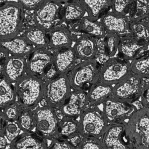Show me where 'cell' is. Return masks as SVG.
I'll return each instance as SVG.
<instances>
[{
  "instance_id": "cell-1",
  "label": "cell",
  "mask_w": 149,
  "mask_h": 149,
  "mask_svg": "<svg viewBox=\"0 0 149 149\" xmlns=\"http://www.w3.org/2000/svg\"><path fill=\"white\" fill-rule=\"evenodd\" d=\"M44 81L26 74L14 84L16 101L24 108L33 109L44 99Z\"/></svg>"
},
{
  "instance_id": "cell-2",
  "label": "cell",
  "mask_w": 149,
  "mask_h": 149,
  "mask_svg": "<svg viewBox=\"0 0 149 149\" xmlns=\"http://www.w3.org/2000/svg\"><path fill=\"white\" fill-rule=\"evenodd\" d=\"M24 19V8L17 1H6L0 7V39L19 35Z\"/></svg>"
},
{
  "instance_id": "cell-3",
  "label": "cell",
  "mask_w": 149,
  "mask_h": 149,
  "mask_svg": "<svg viewBox=\"0 0 149 149\" xmlns=\"http://www.w3.org/2000/svg\"><path fill=\"white\" fill-rule=\"evenodd\" d=\"M126 133L134 149H149V107L131 116L126 122Z\"/></svg>"
},
{
  "instance_id": "cell-4",
  "label": "cell",
  "mask_w": 149,
  "mask_h": 149,
  "mask_svg": "<svg viewBox=\"0 0 149 149\" xmlns=\"http://www.w3.org/2000/svg\"><path fill=\"white\" fill-rule=\"evenodd\" d=\"M100 67L95 59L83 61L67 74L72 90L87 91L99 81Z\"/></svg>"
},
{
  "instance_id": "cell-5",
  "label": "cell",
  "mask_w": 149,
  "mask_h": 149,
  "mask_svg": "<svg viewBox=\"0 0 149 149\" xmlns=\"http://www.w3.org/2000/svg\"><path fill=\"white\" fill-rule=\"evenodd\" d=\"M72 91L68 74H58L44 81V99L47 105L55 108L61 107Z\"/></svg>"
},
{
  "instance_id": "cell-6",
  "label": "cell",
  "mask_w": 149,
  "mask_h": 149,
  "mask_svg": "<svg viewBox=\"0 0 149 149\" xmlns=\"http://www.w3.org/2000/svg\"><path fill=\"white\" fill-rule=\"evenodd\" d=\"M80 133L83 137L100 138L109 126L102 110L97 107H89L79 117Z\"/></svg>"
},
{
  "instance_id": "cell-7",
  "label": "cell",
  "mask_w": 149,
  "mask_h": 149,
  "mask_svg": "<svg viewBox=\"0 0 149 149\" xmlns=\"http://www.w3.org/2000/svg\"><path fill=\"white\" fill-rule=\"evenodd\" d=\"M34 113L38 134L47 140L58 138L59 120L54 108L47 104L37 108Z\"/></svg>"
},
{
  "instance_id": "cell-8",
  "label": "cell",
  "mask_w": 149,
  "mask_h": 149,
  "mask_svg": "<svg viewBox=\"0 0 149 149\" xmlns=\"http://www.w3.org/2000/svg\"><path fill=\"white\" fill-rule=\"evenodd\" d=\"M146 86L144 79L132 72L113 86L111 97L132 104L141 97Z\"/></svg>"
},
{
  "instance_id": "cell-9",
  "label": "cell",
  "mask_w": 149,
  "mask_h": 149,
  "mask_svg": "<svg viewBox=\"0 0 149 149\" xmlns=\"http://www.w3.org/2000/svg\"><path fill=\"white\" fill-rule=\"evenodd\" d=\"M132 73L130 62L122 58H110L100 67L99 81L115 85Z\"/></svg>"
},
{
  "instance_id": "cell-10",
  "label": "cell",
  "mask_w": 149,
  "mask_h": 149,
  "mask_svg": "<svg viewBox=\"0 0 149 149\" xmlns=\"http://www.w3.org/2000/svg\"><path fill=\"white\" fill-rule=\"evenodd\" d=\"M61 3L54 0H46L34 12V20L36 25L50 31L62 20Z\"/></svg>"
},
{
  "instance_id": "cell-11",
  "label": "cell",
  "mask_w": 149,
  "mask_h": 149,
  "mask_svg": "<svg viewBox=\"0 0 149 149\" xmlns=\"http://www.w3.org/2000/svg\"><path fill=\"white\" fill-rule=\"evenodd\" d=\"M102 105V111L109 125L125 122L137 110L132 104L111 97Z\"/></svg>"
},
{
  "instance_id": "cell-12",
  "label": "cell",
  "mask_w": 149,
  "mask_h": 149,
  "mask_svg": "<svg viewBox=\"0 0 149 149\" xmlns=\"http://www.w3.org/2000/svg\"><path fill=\"white\" fill-rule=\"evenodd\" d=\"M103 149H134L126 133V122L110 124L101 137Z\"/></svg>"
},
{
  "instance_id": "cell-13",
  "label": "cell",
  "mask_w": 149,
  "mask_h": 149,
  "mask_svg": "<svg viewBox=\"0 0 149 149\" xmlns=\"http://www.w3.org/2000/svg\"><path fill=\"white\" fill-rule=\"evenodd\" d=\"M54 64V55L46 48H34L28 55L27 74L43 79Z\"/></svg>"
},
{
  "instance_id": "cell-14",
  "label": "cell",
  "mask_w": 149,
  "mask_h": 149,
  "mask_svg": "<svg viewBox=\"0 0 149 149\" xmlns=\"http://www.w3.org/2000/svg\"><path fill=\"white\" fill-rule=\"evenodd\" d=\"M88 106L87 91L72 90L60 108L63 116L77 118L80 117Z\"/></svg>"
},
{
  "instance_id": "cell-15",
  "label": "cell",
  "mask_w": 149,
  "mask_h": 149,
  "mask_svg": "<svg viewBox=\"0 0 149 149\" xmlns=\"http://www.w3.org/2000/svg\"><path fill=\"white\" fill-rule=\"evenodd\" d=\"M27 73V59L25 56L9 55L1 63V76L12 84Z\"/></svg>"
},
{
  "instance_id": "cell-16",
  "label": "cell",
  "mask_w": 149,
  "mask_h": 149,
  "mask_svg": "<svg viewBox=\"0 0 149 149\" xmlns=\"http://www.w3.org/2000/svg\"><path fill=\"white\" fill-rule=\"evenodd\" d=\"M72 30L75 33L97 38H103L107 33L101 22L90 18L88 16L73 22Z\"/></svg>"
},
{
  "instance_id": "cell-17",
  "label": "cell",
  "mask_w": 149,
  "mask_h": 149,
  "mask_svg": "<svg viewBox=\"0 0 149 149\" xmlns=\"http://www.w3.org/2000/svg\"><path fill=\"white\" fill-rule=\"evenodd\" d=\"M100 22L107 33H113L119 36L130 32V22L127 17L112 11L103 15L101 17Z\"/></svg>"
},
{
  "instance_id": "cell-18",
  "label": "cell",
  "mask_w": 149,
  "mask_h": 149,
  "mask_svg": "<svg viewBox=\"0 0 149 149\" xmlns=\"http://www.w3.org/2000/svg\"><path fill=\"white\" fill-rule=\"evenodd\" d=\"M45 139L32 132L20 134L10 143V149H47Z\"/></svg>"
},
{
  "instance_id": "cell-19",
  "label": "cell",
  "mask_w": 149,
  "mask_h": 149,
  "mask_svg": "<svg viewBox=\"0 0 149 149\" xmlns=\"http://www.w3.org/2000/svg\"><path fill=\"white\" fill-rule=\"evenodd\" d=\"M147 46L139 42L132 35L120 38L118 52L122 58L129 61H133L147 49Z\"/></svg>"
},
{
  "instance_id": "cell-20",
  "label": "cell",
  "mask_w": 149,
  "mask_h": 149,
  "mask_svg": "<svg viewBox=\"0 0 149 149\" xmlns=\"http://www.w3.org/2000/svg\"><path fill=\"white\" fill-rule=\"evenodd\" d=\"M73 48L77 58L82 61L95 59L98 52L97 41L86 35H82L76 40Z\"/></svg>"
},
{
  "instance_id": "cell-21",
  "label": "cell",
  "mask_w": 149,
  "mask_h": 149,
  "mask_svg": "<svg viewBox=\"0 0 149 149\" xmlns=\"http://www.w3.org/2000/svg\"><path fill=\"white\" fill-rule=\"evenodd\" d=\"M77 57L73 47L57 50L54 55V65L59 74H68L74 66Z\"/></svg>"
},
{
  "instance_id": "cell-22",
  "label": "cell",
  "mask_w": 149,
  "mask_h": 149,
  "mask_svg": "<svg viewBox=\"0 0 149 149\" xmlns=\"http://www.w3.org/2000/svg\"><path fill=\"white\" fill-rule=\"evenodd\" d=\"M1 47L10 55L22 56H28L34 48L24 37L19 36L1 40Z\"/></svg>"
},
{
  "instance_id": "cell-23",
  "label": "cell",
  "mask_w": 149,
  "mask_h": 149,
  "mask_svg": "<svg viewBox=\"0 0 149 149\" xmlns=\"http://www.w3.org/2000/svg\"><path fill=\"white\" fill-rule=\"evenodd\" d=\"M48 40L49 45L56 50L70 47L73 42L71 33L63 26H56L51 29L48 34Z\"/></svg>"
},
{
  "instance_id": "cell-24",
  "label": "cell",
  "mask_w": 149,
  "mask_h": 149,
  "mask_svg": "<svg viewBox=\"0 0 149 149\" xmlns=\"http://www.w3.org/2000/svg\"><path fill=\"white\" fill-rule=\"evenodd\" d=\"M113 86L98 81L87 91L89 107L102 104L111 97Z\"/></svg>"
},
{
  "instance_id": "cell-25",
  "label": "cell",
  "mask_w": 149,
  "mask_h": 149,
  "mask_svg": "<svg viewBox=\"0 0 149 149\" xmlns=\"http://www.w3.org/2000/svg\"><path fill=\"white\" fill-rule=\"evenodd\" d=\"M84 6L88 16L97 20L106 14L111 8L112 0H79Z\"/></svg>"
},
{
  "instance_id": "cell-26",
  "label": "cell",
  "mask_w": 149,
  "mask_h": 149,
  "mask_svg": "<svg viewBox=\"0 0 149 149\" xmlns=\"http://www.w3.org/2000/svg\"><path fill=\"white\" fill-rule=\"evenodd\" d=\"M24 37L29 42L35 47L34 48H47L49 45V40L46 31L37 25L29 28L26 31Z\"/></svg>"
},
{
  "instance_id": "cell-27",
  "label": "cell",
  "mask_w": 149,
  "mask_h": 149,
  "mask_svg": "<svg viewBox=\"0 0 149 149\" xmlns=\"http://www.w3.org/2000/svg\"><path fill=\"white\" fill-rule=\"evenodd\" d=\"M80 133L79 122L70 117L63 116L59 120L58 137L68 140Z\"/></svg>"
},
{
  "instance_id": "cell-28",
  "label": "cell",
  "mask_w": 149,
  "mask_h": 149,
  "mask_svg": "<svg viewBox=\"0 0 149 149\" xmlns=\"http://www.w3.org/2000/svg\"><path fill=\"white\" fill-rule=\"evenodd\" d=\"M86 12L85 8L80 2H68L62 8V20L70 23L76 22L83 17Z\"/></svg>"
},
{
  "instance_id": "cell-29",
  "label": "cell",
  "mask_w": 149,
  "mask_h": 149,
  "mask_svg": "<svg viewBox=\"0 0 149 149\" xmlns=\"http://www.w3.org/2000/svg\"><path fill=\"white\" fill-rule=\"evenodd\" d=\"M132 72L143 79H149V49L140 54L130 62Z\"/></svg>"
},
{
  "instance_id": "cell-30",
  "label": "cell",
  "mask_w": 149,
  "mask_h": 149,
  "mask_svg": "<svg viewBox=\"0 0 149 149\" xmlns=\"http://www.w3.org/2000/svg\"><path fill=\"white\" fill-rule=\"evenodd\" d=\"M14 86L5 77L1 76L0 81V107L1 108L16 101Z\"/></svg>"
},
{
  "instance_id": "cell-31",
  "label": "cell",
  "mask_w": 149,
  "mask_h": 149,
  "mask_svg": "<svg viewBox=\"0 0 149 149\" xmlns=\"http://www.w3.org/2000/svg\"><path fill=\"white\" fill-rule=\"evenodd\" d=\"M130 31L132 35L139 42L147 45H149V26L147 22L131 21Z\"/></svg>"
},
{
  "instance_id": "cell-32",
  "label": "cell",
  "mask_w": 149,
  "mask_h": 149,
  "mask_svg": "<svg viewBox=\"0 0 149 149\" xmlns=\"http://www.w3.org/2000/svg\"><path fill=\"white\" fill-rule=\"evenodd\" d=\"M131 21H141L149 16V0H133L129 13Z\"/></svg>"
},
{
  "instance_id": "cell-33",
  "label": "cell",
  "mask_w": 149,
  "mask_h": 149,
  "mask_svg": "<svg viewBox=\"0 0 149 149\" xmlns=\"http://www.w3.org/2000/svg\"><path fill=\"white\" fill-rule=\"evenodd\" d=\"M17 122L23 132H32L33 129L36 128L34 111L30 109L24 108L17 119Z\"/></svg>"
},
{
  "instance_id": "cell-34",
  "label": "cell",
  "mask_w": 149,
  "mask_h": 149,
  "mask_svg": "<svg viewBox=\"0 0 149 149\" xmlns=\"http://www.w3.org/2000/svg\"><path fill=\"white\" fill-rule=\"evenodd\" d=\"M120 40L119 36L113 33H107L103 38L104 52L109 58L114 57L118 51Z\"/></svg>"
},
{
  "instance_id": "cell-35",
  "label": "cell",
  "mask_w": 149,
  "mask_h": 149,
  "mask_svg": "<svg viewBox=\"0 0 149 149\" xmlns=\"http://www.w3.org/2000/svg\"><path fill=\"white\" fill-rule=\"evenodd\" d=\"M1 109V117L4 120L17 121L24 108L16 101Z\"/></svg>"
},
{
  "instance_id": "cell-36",
  "label": "cell",
  "mask_w": 149,
  "mask_h": 149,
  "mask_svg": "<svg viewBox=\"0 0 149 149\" xmlns=\"http://www.w3.org/2000/svg\"><path fill=\"white\" fill-rule=\"evenodd\" d=\"M1 133L5 135L8 140L12 142L16 138L22 131L17 121H6L1 123Z\"/></svg>"
},
{
  "instance_id": "cell-37",
  "label": "cell",
  "mask_w": 149,
  "mask_h": 149,
  "mask_svg": "<svg viewBox=\"0 0 149 149\" xmlns=\"http://www.w3.org/2000/svg\"><path fill=\"white\" fill-rule=\"evenodd\" d=\"M133 5V0H112V12L126 16L129 15Z\"/></svg>"
},
{
  "instance_id": "cell-38",
  "label": "cell",
  "mask_w": 149,
  "mask_h": 149,
  "mask_svg": "<svg viewBox=\"0 0 149 149\" xmlns=\"http://www.w3.org/2000/svg\"><path fill=\"white\" fill-rule=\"evenodd\" d=\"M76 149H103L101 139L93 137H84L76 147Z\"/></svg>"
},
{
  "instance_id": "cell-39",
  "label": "cell",
  "mask_w": 149,
  "mask_h": 149,
  "mask_svg": "<svg viewBox=\"0 0 149 149\" xmlns=\"http://www.w3.org/2000/svg\"><path fill=\"white\" fill-rule=\"evenodd\" d=\"M47 149H76V148L68 140L58 137L52 140Z\"/></svg>"
},
{
  "instance_id": "cell-40",
  "label": "cell",
  "mask_w": 149,
  "mask_h": 149,
  "mask_svg": "<svg viewBox=\"0 0 149 149\" xmlns=\"http://www.w3.org/2000/svg\"><path fill=\"white\" fill-rule=\"evenodd\" d=\"M46 0H17V2L26 9L35 10Z\"/></svg>"
},
{
  "instance_id": "cell-41",
  "label": "cell",
  "mask_w": 149,
  "mask_h": 149,
  "mask_svg": "<svg viewBox=\"0 0 149 149\" xmlns=\"http://www.w3.org/2000/svg\"><path fill=\"white\" fill-rule=\"evenodd\" d=\"M141 103L144 107H149V83L146 84L141 96Z\"/></svg>"
},
{
  "instance_id": "cell-42",
  "label": "cell",
  "mask_w": 149,
  "mask_h": 149,
  "mask_svg": "<svg viewBox=\"0 0 149 149\" xmlns=\"http://www.w3.org/2000/svg\"><path fill=\"white\" fill-rule=\"evenodd\" d=\"M7 139L5 135L2 133H1V139H0V147L1 149H5L7 145Z\"/></svg>"
},
{
  "instance_id": "cell-43",
  "label": "cell",
  "mask_w": 149,
  "mask_h": 149,
  "mask_svg": "<svg viewBox=\"0 0 149 149\" xmlns=\"http://www.w3.org/2000/svg\"><path fill=\"white\" fill-rule=\"evenodd\" d=\"M58 2H59V3H62V2H68L69 1V0H54Z\"/></svg>"
},
{
  "instance_id": "cell-44",
  "label": "cell",
  "mask_w": 149,
  "mask_h": 149,
  "mask_svg": "<svg viewBox=\"0 0 149 149\" xmlns=\"http://www.w3.org/2000/svg\"><path fill=\"white\" fill-rule=\"evenodd\" d=\"M147 23H148V26H149V16L147 17Z\"/></svg>"
}]
</instances>
